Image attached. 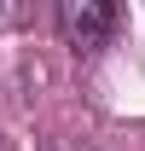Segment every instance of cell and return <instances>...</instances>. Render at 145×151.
Segmentation results:
<instances>
[{
  "instance_id": "cell-1",
  "label": "cell",
  "mask_w": 145,
  "mask_h": 151,
  "mask_svg": "<svg viewBox=\"0 0 145 151\" xmlns=\"http://www.w3.org/2000/svg\"><path fill=\"white\" fill-rule=\"evenodd\" d=\"M110 23H116V12H110L105 0H64V6H58V35L70 41L75 52H93V47H105Z\"/></svg>"
},
{
  "instance_id": "cell-2",
  "label": "cell",
  "mask_w": 145,
  "mask_h": 151,
  "mask_svg": "<svg viewBox=\"0 0 145 151\" xmlns=\"http://www.w3.org/2000/svg\"><path fill=\"white\" fill-rule=\"evenodd\" d=\"M12 23H23V6H0V29H12Z\"/></svg>"
}]
</instances>
